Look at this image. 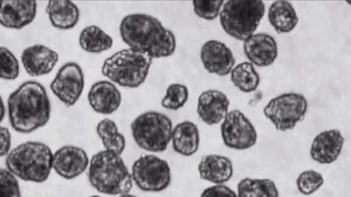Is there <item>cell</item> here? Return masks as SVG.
<instances>
[{"label":"cell","mask_w":351,"mask_h":197,"mask_svg":"<svg viewBox=\"0 0 351 197\" xmlns=\"http://www.w3.org/2000/svg\"><path fill=\"white\" fill-rule=\"evenodd\" d=\"M223 144L232 150H247L256 146L258 135L256 128L239 109L228 112L221 125Z\"/></svg>","instance_id":"obj_10"},{"label":"cell","mask_w":351,"mask_h":197,"mask_svg":"<svg viewBox=\"0 0 351 197\" xmlns=\"http://www.w3.org/2000/svg\"><path fill=\"white\" fill-rule=\"evenodd\" d=\"M84 88V73L75 62L64 64L50 86L52 93L67 107H73L78 102Z\"/></svg>","instance_id":"obj_11"},{"label":"cell","mask_w":351,"mask_h":197,"mask_svg":"<svg viewBox=\"0 0 351 197\" xmlns=\"http://www.w3.org/2000/svg\"><path fill=\"white\" fill-rule=\"evenodd\" d=\"M87 98L90 107L101 115H112L120 108L122 102L120 90L115 84L108 81L95 83Z\"/></svg>","instance_id":"obj_19"},{"label":"cell","mask_w":351,"mask_h":197,"mask_svg":"<svg viewBox=\"0 0 351 197\" xmlns=\"http://www.w3.org/2000/svg\"><path fill=\"white\" fill-rule=\"evenodd\" d=\"M37 8L34 0H1L0 25L6 29H23L34 21Z\"/></svg>","instance_id":"obj_13"},{"label":"cell","mask_w":351,"mask_h":197,"mask_svg":"<svg viewBox=\"0 0 351 197\" xmlns=\"http://www.w3.org/2000/svg\"><path fill=\"white\" fill-rule=\"evenodd\" d=\"M308 109V103L304 95L287 93L269 101L263 109L276 130L287 131L295 128L298 122L304 120Z\"/></svg>","instance_id":"obj_8"},{"label":"cell","mask_w":351,"mask_h":197,"mask_svg":"<svg viewBox=\"0 0 351 197\" xmlns=\"http://www.w3.org/2000/svg\"><path fill=\"white\" fill-rule=\"evenodd\" d=\"M12 134L6 127L0 126V157H7L11 151Z\"/></svg>","instance_id":"obj_34"},{"label":"cell","mask_w":351,"mask_h":197,"mask_svg":"<svg viewBox=\"0 0 351 197\" xmlns=\"http://www.w3.org/2000/svg\"><path fill=\"white\" fill-rule=\"evenodd\" d=\"M0 197H21L19 179L10 170L0 168Z\"/></svg>","instance_id":"obj_32"},{"label":"cell","mask_w":351,"mask_h":197,"mask_svg":"<svg viewBox=\"0 0 351 197\" xmlns=\"http://www.w3.org/2000/svg\"><path fill=\"white\" fill-rule=\"evenodd\" d=\"M46 12L51 25L57 29H73L80 19L78 7L69 0H51L47 3Z\"/></svg>","instance_id":"obj_21"},{"label":"cell","mask_w":351,"mask_h":197,"mask_svg":"<svg viewBox=\"0 0 351 197\" xmlns=\"http://www.w3.org/2000/svg\"><path fill=\"white\" fill-rule=\"evenodd\" d=\"M130 129L139 148L147 152L162 153L171 142L173 122L163 113L147 111L136 118Z\"/></svg>","instance_id":"obj_7"},{"label":"cell","mask_w":351,"mask_h":197,"mask_svg":"<svg viewBox=\"0 0 351 197\" xmlns=\"http://www.w3.org/2000/svg\"><path fill=\"white\" fill-rule=\"evenodd\" d=\"M59 55L47 46H30L22 51L21 61L29 77H38L53 71L59 61Z\"/></svg>","instance_id":"obj_15"},{"label":"cell","mask_w":351,"mask_h":197,"mask_svg":"<svg viewBox=\"0 0 351 197\" xmlns=\"http://www.w3.org/2000/svg\"><path fill=\"white\" fill-rule=\"evenodd\" d=\"M120 35L130 49L143 52L153 60L168 58L177 48L174 34L160 20L143 13L125 16L121 22Z\"/></svg>","instance_id":"obj_1"},{"label":"cell","mask_w":351,"mask_h":197,"mask_svg":"<svg viewBox=\"0 0 351 197\" xmlns=\"http://www.w3.org/2000/svg\"><path fill=\"white\" fill-rule=\"evenodd\" d=\"M51 107L47 92L41 83H22L8 99V115L12 128L22 134L32 133L46 126Z\"/></svg>","instance_id":"obj_2"},{"label":"cell","mask_w":351,"mask_h":197,"mask_svg":"<svg viewBox=\"0 0 351 197\" xmlns=\"http://www.w3.org/2000/svg\"><path fill=\"white\" fill-rule=\"evenodd\" d=\"M189 99V90L182 84L170 85L166 90V94L161 101L162 107L169 111H178L185 106Z\"/></svg>","instance_id":"obj_28"},{"label":"cell","mask_w":351,"mask_h":197,"mask_svg":"<svg viewBox=\"0 0 351 197\" xmlns=\"http://www.w3.org/2000/svg\"><path fill=\"white\" fill-rule=\"evenodd\" d=\"M96 133L102 142L105 150L122 155L126 146L125 137L120 133L116 122L108 118L101 120L96 127Z\"/></svg>","instance_id":"obj_25"},{"label":"cell","mask_w":351,"mask_h":197,"mask_svg":"<svg viewBox=\"0 0 351 197\" xmlns=\"http://www.w3.org/2000/svg\"><path fill=\"white\" fill-rule=\"evenodd\" d=\"M89 197H101L100 196H98V195H93V196H90Z\"/></svg>","instance_id":"obj_37"},{"label":"cell","mask_w":351,"mask_h":197,"mask_svg":"<svg viewBox=\"0 0 351 197\" xmlns=\"http://www.w3.org/2000/svg\"><path fill=\"white\" fill-rule=\"evenodd\" d=\"M323 175L317 170H308L302 172L296 181L298 192L304 196H310L317 192L324 185Z\"/></svg>","instance_id":"obj_30"},{"label":"cell","mask_w":351,"mask_h":197,"mask_svg":"<svg viewBox=\"0 0 351 197\" xmlns=\"http://www.w3.org/2000/svg\"><path fill=\"white\" fill-rule=\"evenodd\" d=\"M267 16L269 23L278 34L292 32L300 21L295 8L285 0H278L271 3Z\"/></svg>","instance_id":"obj_23"},{"label":"cell","mask_w":351,"mask_h":197,"mask_svg":"<svg viewBox=\"0 0 351 197\" xmlns=\"http://www.w3.org/2000/svg\"><path fill=\"white\" fill-rule=\"evenodd\" d=\"M118 197H138L137 196H134V195H132L130 194H122V195H120Z\"/></svg>","instance_id":"obj_36"},{"label":"cell","mask_w":351,"mask_h":197,"mask_svg":"<svg viewBox=\"0 0 351 197\" xmlns=\"http://www.w3.org/2000/svg\"><path fill=\"white\" fill-rule=\"evenodd\" d=\"M6 114V107L5 104H4L3 100L0 95V124L3 122L4 119V116H5Z\"/></svg>","instance_id":"obj_35"},{"label":"cell","mask_w":351,"mask_h":197,"mask_svg":"<svg viewBox=\"0 0 351 197\" xmlns=\"http://www.w3.org/2000/svg\"><path fill=\"white\" fill-rule=\"evenodd\" d=\"M88 179L96 191L104 195L130 194L133 187L131 173L121 155L105 150L91 157Z\"/></svg>","instance_id":"obj_3"},{"label":"cell","mask_w":351,"mask_h":197,"mask_svg":"<svg viewBox=\"0 0 351 197\" xmlns=\"http://www.w3.org/2000/svg\"><path fill=\"white\" fill-rule=\"evenodd\" d=\"M79 45L90 54L108 51L113 46V39L97 25H90L82 29L79 36Z\"/></svg>","instance_id":"obj_24"},{"label":"cell","mask_w":351,"mask_h":197,"mask_svg":"<svg viewBox=\"0 0 351 197\" xmlns=\"http://www.w3.org/2000/svg\"><path fill=\"white\" fill-rule=\"evenodd\" d=\"M152 63L147 54L128 48L105 60L102 74L113 84L136 89L146 81Z\"/></svg>","instance_id":"obj_5"},{"label":"cell","mask_w":351,"mask_h":197,"mask_svg":"<svg viewBox=\"0 0 351 197\" xmlns=\"http://www.w3.org/2000/svg\"><path fill=\"white\" fill-rule=\"evenodd\" d=\"M131 176L135 185L146 192H160L172 181L168 161L153 155H144L134 161Z\"/></svg>","instance_id":"obj_9"},{"label":"cell","mask_w":351,"mask_h":197,"mask_svg":"<svg viewBox=\"0 0 351 197\" xmlns=\"http://www.w3.org/2000/svg\"><path fill=\"white\" fill-rule=\"evenodd\" d=\"M89 164V157L83 148L64 146L53 153L52 169L60 177L71 181L84 173Z\"/></svg>","instance_id":"obj_12"},{"label":"cell","mask_w":351,"mask_h":197,"mask_svg":"<svg viewBox=\"0 0 351 197\" xmlns=\"http://www.w3.org/2000/svg\"><path fill=\"white\" fill-rule=\"evenodd\" d=\"M171 142L176 153L191 157L199 150L200 144L199 129L191 121H183L175 126Z\"/></svg>","instance_id":"obj_22"},{"label":"cell","mask_w":351,"mask_h":197,"mask_svg":"<svg viewBox=\"0 0 351 197\" xmlns=\"http://www.w3.org/2000/svg\"><path fill=\"white\" fill-rule=\"evenodd\" d=\"M244 54L250 63L265 68L273 64L278 55V43L271 35L254 34L243 43Z\"/></svg>","instance_id":"obj_16"},{"label":"cell","mask_w":351,"mask_h":197,"mask_svg":"<svg viewBox=\"0 0 351 197\" xmlns=\"http://www.w3.org/2000/svg\"><path fill=\"white\" fill-rule=\"evenodd\" d=\"M344 142L345 139L339 130L324 131L315 137L311 144V157L319 164H332L341 155Z\"/></svg>","instance_id":"obj_17"},{"label":"cell","mask_w":351,"mask_h":197,"mask_svg":"<svg viewBox=\"0 0 351 197\" xmlns=\"http://www.w3.org/2000/svg\"><path fill=\"white\" fill-rule=\"evenodd\" d=\"M20 75V64L16 55L7 47H0V79L13 81Z\"/></svg>","instance_id":"obj_29"},{"label":"cell","mask_w":351,"mask_h":197,"mask_svg":"<svg viewBox=\"0 0 351 197\" xmlns=\"http://www.w3.org/2000/svg\"><path fill=\"white\" fill-rule=\"evenodd\" d=\"M237 188L239 197H279L278 187L269 179L245 178Z\"/></svg>","instance_id":"obj_26"},{"label":"cell","mask_w":351,"mask_h":197,"mask_svg":"<svg viewBox=\"0 0 351 197\" xmlns=\"http://www.w3.org/2000/svg\"><path fill=\"white\" fill-rule=\"evenodd\" d=\"M265 14V4L261 0H229L219 16L223 31L244 42L256 32Z\"/></svg>","instance_id":"obj_6"},{"label":"cell","mask_w":351,"mask_h":197,"mask_svg":"<svg viewBox=\"0 0 351 197\" xmlns=\"http://www.w3.org/2000/svg\"><path fill=\"white\" fill-rule=\"evenodd\" d=\"M200 59L207 71L219 77L229 75L236 60L230 48L217 40L206 42L201 48Z\"/></svg>","instance_id":"obj_14"},{"label":"cell","mask_w":351,"mask_h":197,"mask_svg":"<svg viewBox=\"0 0 351 197\" xmlns=\"http://www.w3.org/2000/svg\"><path fill=\"white\" fill-rule=\"evenodd\" d=\"M230 105L229 98L223 92L216 90L204 91L197 99V116L205 124H219L229 112Z\"/></svg>","instance_id":"obj_18"},{"label":"cell","mask_w":351,"mask_h":197,"mask_svg":"<svg viewBox=\"0 0 351 197\" xmlns=\"http://www.w3.org/2000/svg\"><path fill=\"white\" fill-rule=\"evenodd\" d=\"M197 170L203 181L217 185L230 181L234 174L232 161L229 157L218 155H208L202 157Z\"/></svg>","instance_id":"obj_20"},{"label":"cell","mask_w":351,"mask_h":197,"mask_svg":"<svg viewBox=\"0 0 351 197\" xmlns=\"http://www.w3.org/2000/svg\"><path fill=\"white\" fill-rule=\"evenodd\" d=\"M223 3V0H195L193 7L195 14L200 18L213 21L219 16Z\"/></svg>","instance_id":"obj_31"},{"label":"cell","mask_w":351,"mask_h":197,"mask_svg":"<svg viewBox=\"0 0 351 197\" xmlns=\"http://www.w3.org/2000/svg\"><path fill=\"white\" fill-rule=\"evenodd\" d=\"M230 74L232 84L243 93H252L260 86L261 77L254 66L250 62L237 65Z\"/></svg>","instance_id":"obj_27"},{"label":"cell","mask_w":351,"mask_h":197,"mask_svg":"<svg viewBox=\"0 0 351 197\" xmlns=\"http://www.w3.org/2000/svg\"><path fill=\"white\" fill-rule=\"evenodd\" d=\"M5 163L7 170L21 181L42 183L50 176L53 153L43 142H26L11 150Z\"/></svg>","instance_id":"obj_4"},{"label":"cell","mask_w":351,"mask_h":197,"mask_svg":"<svg viewBox=\"0 0 351 197\" xmlns=\"http://www.w3.org/2000/svg\"><path fill=\"white\" fill-rule=\"evenodd\" d=\"M200 197H239L236 192L226 185H214L206 188Z\"/></svg>","instance_id":"obj_33"}]
</instances>
